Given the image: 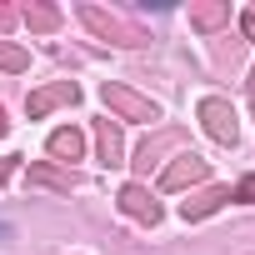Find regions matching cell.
Returning a JSON list of instances; mask_svg holds the SVG:
<instances>
[{
    "label": "cell",
    "mask_w": 255,
    "mask_h": 255,
    "mask_svg": "<svg viewBox=\"0 0 255 255\" xmlns=\"http://www.w3.org/2000/svg\"><path fill=\"white\" fill-rule=\"evenodd\" d=\"M230 20V0H200V5H190V25L195 30H220Z\"/></svg>",
    "instance_id": "cell-10"
},
{
    "label": "cell",
    "mask_w": 255,
    "mask_h": 255,
    "mask_svg": "<svg viewBox=\"0 0 255 255\" xmlns=\"http://www.w3.org/2000/svg\"><path fill=\"white\" fill-rule=\"evenodd\" d=\"M100 100H105L120 120H145V125L160 120V105H155L150 95H135L130 85H120V80H105V85H100Z\"/></svg>",
    "instance_id": "cell-1"
},
{
    "label": "cell",
    "mask_w": 255,
    "mask_h": 255,
    "mask_svg": "<svg viewBox=\"0 0 255 255\" xmlns=\"http://www.w3.org/2000/svg\"><path fill=\"white\" fill-rule=\"evenodd\" d=\"M205 180H210V160H205V155H195V150L175 155V160L160 170V190H165V195L190 190V185H205Z\"/></svg>",
    "instance_id": "cell-4"
},
{
    "label": "cell",
    "mask_w": 255,
    "mask_h": 255,
    "mask_svg": "<svg viewBox=\"0 0 255 255\" xmlns=\"http://www.w3.org/2000/svg\"><path fill=\"white\" fill-rule=\"evenodd\" d=\"M75 100H80V85H75V80H55V85L30 90V95H25V110H30V120H40V115H50L55 105H75Z\"/></svg>",
    "instance_id": "cell-5"
},
{
    "label": "cell",
    "mask_w": 255,
    "mask_h": 255,
    "mask_svg": "<svg viewBox=\"0 0 255 255\" xmlns=\"http://www.w3.org/2000/svg\"><path fill=\"white\" fill-rule=\"evenodd\" d=\"M240 30H245V40H255V10H245V15H240Z\"/></svg>",
    "instance_id": "cell-16"
},
{
    "label": "cell",
    "mask_w": 255,
    "mask_h": 255,
    "mask_svg": "<svg viewBox=\"0 0 255 255\" xmlns=\"http://www.w3.org/2000/svg\"><path fill=\"white\" fill-rule=\"evenodd\" d=\"M235 200H245V205H255V175H245V180L235 185Z\"/></svg>",
    "instance_id": "cell-14"
},
{
    "label": "cell",
    "mask_w": 255,
    "mask_h": 255,
    "mask_svg": "<svg viewBox=\"0 0 255 255\" xmlns=\"http://www.w3.org/2000/svg\"><path fill=\"white\" fill-rule=\"evenodd\" d=\"M15 20H20L15 5H0V30H15Z\"/></svg>",
    "instance_id": "cell-15"
},
{
    "label": "cell",
    "mask_w": 255,
    "mask_h": 255,
    "mask_svg": "<svg viewBox=\"0 0 255 255\" xmlns=\"http://www.w3.org/2000/svg\"><path fill=\"white\" fill-rule=\"evenodd\" d=\"M20 20H25L30 30H40V35H45V30H55V25H60V10H55V5H25V10H20Z\"/></svg>",
    "instance_id": "cell-11"
},
{
    "label": "cell",
    "mask_w": 255,
    "mask_h": 255,
    "mask_svg": "<svg viewBox=\"0 0 255 255\" xmlns=\"http://www.w3.org/2000/svg\"><path fill=\"white\" fill-rule=\"evenodd\" d=\"M5 130H10V120H5V110H0V135H5Z\"/></svg>",
    "instance_id": "cell-18"
},
{
    "label": "cell",
    "mask_w": 255,
    "mask_h": 255,
    "mask_svg": "<svg viewBox=\"0 0 255 255\" xmlns=\"http://www.w3.org/2000/svg\"><path fill=\"white\" fill-rule=\"evenodd\" d=\"M15 160H20V155H0V180H5V175H15Z\"/></svg>",
    "instance_id": "cell-17"
},
{
    "label": "cell",
    "mask_w": 255,
    "mask_h": 255,
    "mask_svg": "<svg viewBox=\"0 0 255 255\" xmlns=\"http://www.w3.org/2000/svg\"><path fill=\"white\" fill-rule=\"evenodd\" d=\"M95 150L105 165H120L125 160V140H120V125L115 120H95Z\"/></svg>",
    "instance_id": "cell-9"
},
{
    "label": "cell",
    "mask_w": 255,
    "mask_h": 255,
    "mask_svg": "<svg viewBox=\"0 0 255 255\" xmlns=\"http://www.w3.org/2000/svg\"><path fill=\"white\" fill-rule=\"evenodd\" d=\"M250 95H255V70H250Z\"/></svg>",
    "instance_id": "cell-19"
},
{
    "label": "cell",
    "mask_w": 255,
    "mask_h": 255,
    "mask_svg": "<svg viewBox=\"0 0 255 255\" xmlns=\"http://www.w3.org/2000/svg\"><path fill=\"white\" fill-rule=\"evenodd\" d=\"M115 205L130 215V220H140V225H160V200H155L145 185H125V190L115 195Z\"/></svg>",
    "instance_id": "cell-6"
},
{
    "label": "cell",
    "mask_w": 255,
    "mask_h": 255,
    "mask_svg": "<svg viewBox=\"0 0 255 255\" xmlns=\"http://www.w3.org/2000/svg\"><path fill=\"white\" fill-rule=\"evenodd\" d=\"M225 200H230L225 185H205V190H195L190 200H180V215H185V220H205V215H215Z\"/></svg>",
    "instance_id": "cell-7"
},
{
    "label": "cell",
    "mask_w": 255,
    "mask_h": 255,
    "mask_svg": "<svg viewBox=\"0 0 255 255\" xmlns=\"http://www.w3.org/2000/svg\"><path fill=\"white\" fill-rule=\"evenodd\" d=\"M0 70H10V75L30 70V50H25V45H15V40H0Z\"/></svg>",
    "instance_id": "cell-12"
},
{
    "label": "cell",
    "mask_w": 255,
    "mask_h": 255,
    "mask_svg": "<svg viewBox=\"0 0 255 255\" xmlns=\"http://www.w3.org/2000/svg\"><path fill=\"white\" fill-rule=\"evenodd\" d=\"M200 125H205V135H210L215 145H235V140H240L235 105L220 100V95H205V100H200Z\"/></svg>",
    "instance_id": "cell-2"
},
{
    "label": "cell",
    "mask_w": 255,
    "mask_h": 255,
    "mask_svg": "<svg viewBox=\"0 0 255 255\" xmlns=\"http://www.w3.org/2000/svg\"><path fill=\"white\" fill-rule=\"evenodd\" d=\"M45 150H50L55 160H65V165H70V160H80V155H85V135L75 130V125H60V130H50Z\"/></svg>",
    "instance_id": "cell-8"
},
{
    "label": "cell",
    "mask_w": 255,
    "mask_h": 255,
    "mask_svg": "<svg viewBox=\"0 0 255 255\" xmlns=\"http://www.w3.org/2000/svg\"><path fill=\"white\" fill-rule=\"evenodd\" d=\"M30 185H50V190H70V175L55 165H30Z\"/></svg>",
    "instance_id": "cell-13"
},
{
    "label": "cell",
    "mask_w": 255,
    "mask_h": 255,
    "mask_svg": "<svg viewBox=\"0 0 255 255\" xmlns=\"http://www.w3.org/2000/svg\"><path fill=\"white\" fill-rule=\"evenodd\" d=\"M80 20H85L100 40H115V45H145V30H140V25L120 20V15H110V10H100V5H80Z\"/></svg>",
    "instance_id": "cell-3"
}]
</instances>
